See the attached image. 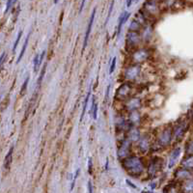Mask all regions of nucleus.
I'll return each instance as SVG.
<instances>
[{"label": "nucleus", "instance_id": "b1692460", "mask_svg": "<svg viewBox=\"0 0 193 193\" xmlns=\"http://www.w3.org/2000/svg\"><path fill=\"white\" fill-rule=\"evenodd\" d=\"M140 24H141L140 21H138V20H136V19H133L132 21L130 22V25L129 27V31H135V32L139 31L140 30V27H141Z\"/></svg>", "mask_w": 193, "mask_h": 193}, {"label": "nucleus", "instance_id": "1a4fd4ad", "mask_svg": "<svg viewBox=\"0 0 193 193\" xmlns=\"http://www.w3.org/2000/svg\"><path fill=\"white\" fill-rule=\"evenodd\" d=\"M140 73V67L139 64H133L125 70L124 77L126 80H135Z\"/></svg>", "mask_w": 193, "mask_h": 193}, {"label": "nucleus", "instance_id": "2eb2a0df", "mask_svg": "<svg viewBox=\"0 0 193 193\" xmlns=\"http://www.w3.org/2000/svg\"><path fill=\"white\" fill-rule=\"evenodd\" d=\"M140 130H139L136 126H133L129 129L128 133H126V139H129L131 142H135V141H139L140 139Z\"/></svg>", "mask_w": 193, "mask_h": 193}, {"label": "nucleus", "instance_id": "412c9836", "mask_svg": "<svg viewBox=\"0 0 193 193\" xmlns=\"http://www.w3.org/2000/svg\"><path fill=\"white\" fill-rule=\"evenodd\" d=\"M13 153H14V146H12L10 148L9 152H8V154L5 158V160H4V167L6 168V169H9L10 167V164H11V161H12V158H13Z\"/></svg>", "mask_w": 193, "mask_h": 193}, {"label": "nucleus", "instance_id": "39448f33", "mask_svg": "<svg viewBox=\"0 0 193 193\" xmlns=\"http://www.w3.org/2000/svg\"><path fill=\"white\" fill-rule=\"evenodd\" d=\"M162 162V159L159 158H155L150 161L149 165H148V175L150 178H155L158 172L161 170Z\"/></svg>", "mask_w": 193, "mask_h": 193}, {"label": "nucleus", "instance_id": "f03ea898", "mask_svg": "<svg viewBox=\"0 0 193 193\" xmlns=\"http://www.w3.org/2000/svg\"><path fill=\"white\" fill-rule=\"evenodd\" d=\"M172 134H173V130L171 128H166L165 129H163V131L159 133L158 137V144L159 147L166 148L169 146L172 141Z\"/></svg>", "mask_w": 193, "mask_h": 193}, {"label": "nucleus", "instance_id": "c85d7f7f", "mask_svg": "<svg viewBox=\"0 0 193 193\" xmlns=\"http://www.w3.org/2000/svg\"><path fill=\"white\" fill-rule=\"evenodd\" d=\"M28 82H29V76H27L25 80H24L23 82V84L21 86V89H20V95L23 96L24 95V93H25L26 91V89H27V85H28Z\"/></svg>", "mask_w": 193, "mask_h": 193}, {"label": "nucleus", "instance_id": "20e7f679", "mask_svg": "<svg viewBox=\"0 0 193 193\" xmlns=\"http://www.w3.org/2000/svg\"><path fill=\"white\" fill-rule=\"evenodd\" d=\"M188 126H189V125H188V123L186 121L180 122L175 126V129L173 130V136L175 141L180 142L183 140V138L184 137V135H186V131L188 129Z\"/></svg>", "mask_w": 193, "mask_h": 193}, {"label": "nucleus", "instance_id": "4be33fe9", "mask_svg": "<svg viewBox=\"0 0 193 193\" xmlns=\"http://www.w3.org/2000/svg\"><path fill=\"white\" fill-rule=\"evenodd\" d=\"M30 35H31V30H30V32H29V33H28V35H27V37H26L25 42H24V44H23V47H22V49H21V51H20V54H19V56H18V60H16V63H19V62H20V60L22 59V57H23V55H24V53H25L26 47H27V46H28V42H29Z\"/></svg>", "mask_w": 193, "mask_h": 193}, {"label": "nucleus", "instance_id": "4c0bfd02", "mask_svg": "<svg viewBox=\"0 0 193 193\" xmlns=\"http://www.w3.org/2000/svg\"><path fill=\"white\" fill-rule=\"evenodd\" d=\"M85 2H86V0H82V1H81V5H80V8H79V14L82 12V10H83L84 5H85Z\"/></svg>", "mask_w": 193, "mask_h": 193}, {"label": "nucleus", "instance_id": "a211bd4d", "mask_svg": "<svg viewBox=\"0 0 193 193\" xmlns=\"http://www.w3.org/2000/svg\"><path fill=\"white\" fill-rule=\"evenodd\" d=\"M129 16V13H128V12H124V13H122L120 18H119V23H118V28H117V36L118 37L120 36L121 32H122V27L126 23V20H128Z\"/></svg>", "mask_w": 193, "mask_h": 193}, {"label": "nucleus", "instance_id": "f704fd0d", "mask_svg": "<svg viewBox=\"0 0 193 193\" xmlns=\"http://www.w3.org/2000/svg\"><path fill=\"white\" fill-rule=\"evenodd\" d=\"M79 171H80V169L78 168V169L76 170V173H75V178H73V182H72V190L73 189V186H75V180H76V179H77V177H78V174H79Z\"/></svg>", "mask_w": 193, "mask_h": 193}, {"label": "nucleus", "instance_id": "e433bc0d", "mask_svg": "<svg viewBox=\"0 0 193 193\" xmlns=\"http://www.w3.org/2000/svg\"><path fill=\"white\" fill-rule=\"evenodd\" d=\"M5 56H6V53L3 52L2 55H1V61H0V65H1V67H2L3 64H4V59H5Z\"/></svg>", "mask_w": 193, "mask_h": 193}, {"label": "nucleus", "instance_id": "7ed1b4c3", "mask_svg": "<svg viewBox=\"0 0 193 193\" xmlns=\"http://www.w3.org/2000/svg\"><path fill=\"white\" fill-rule=\"evenodd\" d=\"M151 52L148 48H140L137 49L136 51L132 53L131 56V62L133 64H141L145 62L146 60L150 57Z\"/></svg>", "mask_w": 193, "mask_h": 193}, {"label": "nucleus", "instance_id": "a19ab883", "mask_svg": "<svg viewBox=\"0 0 193 193\" xmlns=\"http://www.w3.org/2000/svg\"><path fill=\"white\" fill-rule=\"evenodd\" d=\"M131 3H132V0H128V2H126V6L130 7L131 6Z\"/></svg>", "mask_w": 193, "mask_h": 193}, {"label": "nucleus", "instance_id": "423d86ee", "mask_svg": "<svg viewBox=\"0 0 193 193\" xmlns=\"http://www.w3.org/2000/svg\"><path fill=\"white\" fill-rule=\"evenodd\" d=\"M140 42V36L138 32L135 31H129L126 37V49L134 48L138 46Z\"/></svg>", "mask_w": 193, "mask_h": 193}, {"label": "nucleus", "instance_id": "6ab92c4d", "mask_svg": "<svg viewBox=\"0 0 193 193\" xmlns=\"http://www.w3.org/2000/svg\"><path fill=\"white\" fill-rule=\"evenodd\" d=\"M182 166L193 171V155H186L182 160Z\"/></svg>", "mask_w": 193, "mask_h": 193}, {"label": "nucleus", "instance_id": "9b49d317", "mask_svg": "<svg viewBox=\"0 0 193 193\" xmlns=\"http://www.w3.org/2000/svg\"><path fill=\"white\" fill-rule=\"evenodd\" d=\"M138 147H139L140 152L143 154H146L147 152H149L150 148H151V140H150L149 135L144 134L143 136L140 137V139H139Z\"/></svg>", "mask_w": 193, "mask_h": 193}, {"label": "nucleus", "instance_id": "7c9ffc66", "mask_svg": "<svg viewBox=\"0 0 193 193\" xmlns=\"http://www.w3.org/2000/svg\"><path fill=\"white\" fill-rule=\"evenodd\" d=\"M21 35H22V31H21V30H19V31H18V38H16V42H15V44H14V47H13V52H15V51H16V47H18V43H19V41H20V39H21Z\"/></svg>", "mask_w": 193, "mask_h": 193}, {"label": "nucleus", "instance_id": "bb28decb", "mask_svg": "<svg viewBox=\"0 0 193 193\" xmlns=\"http://www.w3.org/2000/svg\"><path fill=\"white\" fill-rule=\"evenodd\" d=\"M186 155H193V140L188 141L186 144Z\"/></svg>", "mask_w": 193, "mask_h": 193}, {"label": "nucleus", "instance_id": "a878e982", "mask_svg": "<svg viewBox=\"0 0 193 193\" xmlns=\"http://www.w3.org/2000/svg\"><path fill=\"white\" fill-rule=\"evenodd\" d=\"M90 95H91V89H89V92L87 93V96H86V98L84 101V104H83V108H82V113H81V117H80V121H82V119L84 117V114L86 111V108H87V104H88V101H89V98H90Z\"/></svg>", "mask_w": 193, "mask_h": 193}, {"label": "nucleus", "instance_id": "6e6552de", "mask_svg": "<svg viewBox=\"0 0 193 193\" xmlns=\"http://www.w3.org/2000/svg\"><path fill=\"white\" fill-rule=\"evenodd\" d=\"M130 93H131L130 84L124 83L118 88L116 95H115V98H117L119 101H125L130 96Z\"/></svg>", "mask_w": 193, "mask_h": 193}, {"label": "nucleus", "instance_id": "9d476101", "mask_svg": "<svg viewBox=\"0 0 193 193\" xmlns=\"http://www.w3.org/2000/svg\"><path fill=\"white\" fill-rule=\"evenodd\" d=\"M175 178L177 180H187L191 178H193V173L192 171L187 169V168L183 167V168H180L177 171L175 172Z\"/></svg>", "mask_w": 193, "mask_h": 193}, {"label": "nucleus", "instance_id": "ea45409f", "mask_svg": "<svg viewBox=\"0 0 193 193\" xmlns=\"http://www.w3.org/2000/svg\"><path fill=\"white\" fill-rule=\"evenodd\" d=\"M126 183H129V186H131V187H133V188H136V186H135V184H133V183H131L129 180H126Z\"/></svg>", "mask_w": 193, "mask_h": 193}, {"label": "nucleus", "instance_id": "2f4dec72", "mask_svg": "<svg viewBox=\"0 0 193 193\" xmlns=\"http://www.w3.org/2000/svg\"><path fill=\"white\" fill-rule=\"evenodd\" d=\"M116 62H117V58L116 57H114L111 61V66H110V69H109V73L110 75H112L114 70H115V67H116Z\"/></svg>", "mask_w": 193, "mask_h": 193}, {"label": "nucleus", "instance_id": "f257e3e1", "mask_svg": "<svg viewBox=\"0 0 193 193\" xmlns=\"http://www.w3.org/2000/svg\"><path fill=\"white\" fill-rule=\"evenodd\" d=\"M122 165L125 168V170L132 177H138L143 171H144V163L142 159L135 155L123 159Z\"/></svg>", "mask_w": 193, "mask_h": 193}, {"label": "nucleus", "instance_id": "cd10ccee", "mask_svg": "<svg viewBox=\"0 0 193 193\" xmlns=\"http://www.w3.org/2000/svg\"><path fill=\"white\" fill-rule=\"evenodd\" d=\"M47 64L46 63L44 65V67L42 69V72H41V75L39 76V79H38V82H37V87H40L41 84H42V81L44 79V73H46V70H47Z\"/></svg>", "mask_w": 193, "mask_h": 193}, {"label": "nucleus", "instance_id": "f8f14e48", "mask_svg": "<svg viewBox=\"0 0 193 193\" xmlns=\"http://www.w3.org/2000/svg\"><path fill=\"white\" fill-rule=\"evenodd\" d=\"M96 13H97V9L93 10V13L91 15V18H90V20L88 22V27H87V30H86L85 33V37H84V42H83V47H82V50H84L87 47V44H88V40H89V37L90 34H91V30H92V27H93V23H94V19H95V16H96Z\"/></svg>", "mask_w": 193, "mask_h": 193}, {"label": "nucleus", "instance_id": "5701e85b", "mask_svg": "<svg viewBox=\"0 0 193 193\" xmlns=\"http://www.w3.org/2000/svg\"><path fill=\"white\" fill-rule=\"evenodd\" d=\"M184 192H193V178L187 180L183 186Z\"/></svg>", "mask_w": 193, "mask_h": 193}, {"label": "nucleus", "instance_id": "72a5a7b5", "mask_svg": "<svg viewBox=\"0 0 193 193\" xmlns=\"http://www.w3.org/2000/svg\"><path fill=\"white\" fill-rule=\"evenodd\" d=\"M113 6H114V1H112V2H111V4H110V8H109V13H108V15H107V18H106V20H105V24L107 23L108 19H109V18H110V15H111V13H112V10H113Z\"/></svg>", "mask_w": 193, "mask_h": 193}, {"label": "nucleus", "instance_id": "393cba45", "mask_svg": "<svg viewBox=\"0 0 193 193\" xmlns=\"http://www.w3.org/2000/svg\"><path fill=\"white\" fill-rule=\"evenodd\" d=\"M91 114H92V118L94 120H97L98 118V104L95 101V97H93V102H92V106H91Z\"/></svg>", "mask_w": 193, "mask_h": 193}, {"label": "nucleus", "instance_id": "dca6fc26", "mask_svg": "<svg viewBox=\"0 0 193 193\" xmlns=\"http://www.w3.org/2000/svg\"><path fill=\"white\" fill-rule=\"evenodd\" d=\"M180 155V147H176L175 149L171 152L170 154V158H169V164H168V167L170 168H173L174 165L176 164V162L178 161V158Z\"/></svg>", "mask_w": 193, "mask_h": 193}, {"label": "nucleus", "instance_id": "c756f323", "mask_svg": "<svg viewBox=\"0 0 193 193\" xmlns=\"http://www.w3.org/2000/svg\"><path fill=\"white\" fill-rule=\"evenodd\" d=\"M40 56H41V54H37L36 56H35V58H34V72H38V69H39V61H40Z\"/></svg>", "mask_w": 193, "mask_h": 193}, {"label": "nucleus", "instance_id": "79ce46f5", "mask_svg": "<svg viewBox=\"0 0 193 193\" xmlns=\"http://www.w3.org/2000/svg\"><path fill=\"white\" fill-rule=\"evenodd\" d=\"M190 118L193 119V106H192V108L190 109Z\"/></svg>", "mask_w": 193, "mask_h": 193}, {"label": "nucleus", "instance_id": "58836bf2", "mask_svg": "<svg viewBox=\"0 0 193 193\" xmlns=\"http://www.w3.org/2000/svg\"><path fill=\"white\" fill-rule=\"evenodd\" d=\"M88 188H89V192H93V188H92V183L91 180L88 182Z\"/></svg>", "mask_w": 193, "mask_h": 193}, {"label": "nucleus", "instance_id": "473e14b6", "mask_svg": "<svg viewBox=\"0 0 193 193\" xmlns=\"http://www.w3.org/2000/svg\"><path fill=\"white\" fill-rule=\"evenodd\" d=\"M14 3H15V0H8V1H7V5H6V11H5V13H7V12L11 9V7H12V5H13Z\"/></svg>", "mask_w": 193, "mask_h": 193}, {"label": "nucleus", "instance_id": "f3484780", "mask_svg": "<svg viewBox=\"0 0 193 193\" xmlns=\"http://www.w3.org/2000/svg\"><path fill=\"white\" fill-rule=\"evenodd\" d=\"M129 124L131 126H137L141 122L140 113H139L137 110H133V111H131V113L129 114Z\"/></svg>", "mask_w": 193, "mask_h": 193}, {"label": "nucleus", "instance_id": "aec40b11", "mask_svg": "<svg viewBox=\"0 0 193 193\" xmlns=\"http://www.w3.org/2000/svg\"><path fill=\"white\" fill-rule=\"evenodd\" d=\"M115 126H116V129L118 131H123L125 130L126 128V123L124 120V118L122 117H118L116 122H115Z\"/></svg>", "mask_w": 193, "mask_h": 193}, {"label": "nucleus", "instance_id": "ddd939ff", "mask_svg": "<svg viewBox=\"0 0 193 193\" xmlns=\"http://www.w3.org/2000/svg\"><path fill=\"white\" fill-rule=\"evenodd\" d=\"M141 106V100L139 98H131L129 101H126L125 107L129 111H133L137 110Z\"/></svg>", "mask_w": 193, "mask_h": 193}, {"label": "nucleus", "instance_id": "c9c22d12", "mask_svg": "<svg viewBox=\"0 0 193 193\" xmlns=\"http://www.w3.org/2000/svg\"><path fill=\"white\" fill-rule=\"evenodd\" d=\"M89 173L90 174H92V165H93V162H92V158H89Z\"/></svg>", "mask_w": 193, "mask_h": 193}, {"label": "nucleus", "instance_id": "4468645a", "mask_svg": "<svg viewBox=\"0 0 193 193\" xmlns=\"http://www.w3.org/2000/svg\"><path fill=\"white\" fill-rule=\"evenodd\" d=\"M144 6H145V10H146L148 15L155 16L158 10V4H157V2H155V0H148V1L145 3Z\"/></svg>", "mask_w": 193, "mask_h": 193}, {"label": "nucleus", "instance_id": "0eeeda50", "mask_svg": "<svg viewBox=\"0 0 193 193\" xmlns=\"http://www.w3.org/2000/svg\"><path fill=\"white\" fill-rule=\"evenodd\" d=\"M130 147H131V141L129 139H125L119 146L117 150V155L120 159H124L128 158L130 154Z\"/></svg>", "mask_w": 193, "mask_h": 193}]
</instances>
